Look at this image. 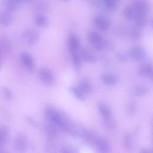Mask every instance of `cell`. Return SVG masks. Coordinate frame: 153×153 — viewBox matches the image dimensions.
<instances>
[{
  "label": "cell",
  "mask_w": 153,
  "mask_h": 153,
  "mask_svg": "<svg viewBox=\"0 0 153 153\" xmlns=\"http://www.w3.org/2000/svg\"><path fill=\"white\" fill-rule=\"evenodd\" d=\"M71 91L74 96L78 100L83 101L85 99L86 94L81 90V88L78 85L72 87L71 88Z\"/></svg>",
  "instance_id": "24"
},
{
  "label": "cell",
  "mask_w": 153,
  "mask_h": 153,
  "mask_svg": "<svg viewBox=\"0 0 153 153\" xmlns=\"http://www.w3.org/2000/svg\"><path fill=\"white\" fill-rule=\"evenodd\" d=\"M124 148L127 151H131L133 148V137L130 133L125 135L123 140Z\"/></svg>",
  "instance_id": "23"
},
{
  "label": "cell",
  "mask_w": 153,
  "mask_h": 153,
  "mask_svg": "<svg viewBox=\"0 0 153 153\" xmlns=\"http://www.w3.org/2000/svg\"><path fill=\"white\" fill-rule=\"evenodd\" d=\"M136 111V103L134 101H130L129 102L126 107V112L127 114L130 116H133L135 114Z\"/></svg>",
  "instance_id": "28"
},
{
  "label": "cell",
  "mask_w": 153,
  "mask_h": 153,
  "mask_svg": "<svg viewBox=\"0 0 153 153\" xmlns=\"http://www.w3.org/2000/svg\"><path fill=\"white\" fill-rule=\"evenodd\" d=\"M44 131L48 139L54 140L56 139L58 136V131L55 125L50 123L44 126Z\"/></svg>",
  "instance_id": "12"
},
{
  "label": "cell",
  "mask_w": 153,
  "mask_h": 153,
  "mask_svg": "<svg viewBox=\"0 0 153 153\" xmlns=\"http://www.w3.org/2000/svg\"><path fill=\"white\" fill-rule=\"evenodd\" d=\"M60 1H63V2H68V1H70V0H60Z\"/></svg>",
  "instance_id": "37"
},
{
  "label": "cell",
  "mask_w": 153,
  "mask_h": 153,
  "mask_svg": "<svg viewBox=\"0 0 153 153\" xmlns=\"http://www.w3.org/2000/svg\"><path fill=\"white\" fill-rule=\"evenodd\" d=\"M38 38L39 33L33 29H26L22 35V39L23 43L27 47H31L35 44Z\"/></svg>",
  "instance_id": "1"
},
{
  "label": "cell",
  "mask_w": 153,
  "mask_h": 153,
  "mask_svg": "<svg viewBox=\"0 0 153 153\" xmlns=\"http://www.w3.org/2000/svg\"><path fill=\"white\" fill-rule=\"evenodd\" d=\"M28 142L26 135L25 133H19L14 140V148L16 151L24 152L27 150Z\"/></svg>",
  "instance_id": "3"
},
{
  "label": "cell",
  "mask_w": 153,
  "mask_h": 153,
  "mask_svg": "<svg viewBox=\"0 0 153 153\" xmlns=\"http://www.w3.org/2000/svg\"><path fill=\"white\" fill-rule=\"evenodd\" d=\"M123 14L124 17L127 21H131L134 20L135 16V13L131 5H127L123 10Z\"/></svg>",
  "instance_id": "20"
},
{
  "label": "cell",
  "mask_w": 153,
  "mask_h": 153,
  "mask_svg": "<svg viewBox=\"0 0 153 153\" xmlns=\"http://www.w3.org/2000/svg\"><path fill=\"white\" fill-rule=\"evenodd\" d=\"M93 22L97 28L103 32L108 30L111 25L109 18L103 14L95 15L93 17Z\"/></svg>",
  "instance_id": "4"
},
{
  "label": "cell",
  "mask_w": 153,
  "mask_h": 153,
  "mask_svg": "<svg viewBox=\"0 0 153 153\" xmlns=\"http://www.w3.org/2000/svg\"><path fill=\"white\" fill-rule=\"evenodd\" d=\"M116 57L117 60L121 62H126L128 60V55L124 53L121 52L117 53L116 54Z\"/></svg>",
  "instance_id": "31"
},
{
  "label": "cell",
  "mask_w": 153,
  "mask_h": 153,
  "mask_svg": "<svg viewBox=\"0 0 153 153\" xmlns=\"http://www.w3.org/2000/svg\"><path fill=\"white\" fill-rule=\"evenodd\" d=\"M131 5L134 11L135 16H147L149 11V5L146 0H134Z\"/></svg>",
  "instance_id": "5"
},
{
  "label": "cell",
  "mask_w": 153,
  "mask_h": 153,
  "mask_svg": "<svg viewBox=\"0 0 153 153\" xmlns=\"http://www.w3.org/2000/svg\"><path fill=\"white\" fill-rule=\"evenodd\" d=\"M100 152L106 153L110 151V145L109 142L104 138L97 136L93 143Z\"/></svg>",
  "instance_id": "9"
},
{
  "label": "cell",
  "mask_w": 153,
  "mask_h": 153,
  "mask_svg": "<svg viewBox=\"0 0 153 153\" xmlns=\"http://www.w3.org/2000/svg\"><path fill=\"white\" fill-rule=\"evenodd\" d=\"M9 137V130L5 126L0 127V152L7 143Z\"/></svg>",
  "instance_id": "16"
},
{
  "label": "cell",
  "mask_w": 153,
  "mask_h": 153,
  "mask_svg": "<svg viewBox=\"0 0 153 153\" xmlns=\"http://www.w3.org/2000/svg\"><path fill=\"white\" fill-rule=\"evenodd\" d=\"M100 60H101V63H102V65L104 67V68H108L109 66L110 65V60L105 55H103L101 56L100 57Z\"/></svg>",
  "instance_id": "32"
},
{
  "label": "cell",
  "mask_w": 153,
  "mask_h": 153,
  "mask_svg": "<svg viewBox=\"0 0 153 153\" xmlns=\"http://www.w3.org/2000/svg\"><path fill=\"white\" fill-rule=\"evenodd\" d=\"M13 21L12 12L5 9V10L0 13V25L4 26H8L12 23Z\"/></svg>",
  "instance_id": "10"
},
{
  "label": "cell",
  "mask_w": 153,
  "mask_h": 153,
  "mask_svg": "<svg viewBox=\"0 0 153 153\" xmlns=\"http://www.w3.org/2000/svg\"><path fill=\"white\" fill-rule=\"evenodd\" d=\"M4 3L5 9L11 12L19 10L23 4L22 0H4Z\"/></svg>",
  "instance_id": "11"
},
{
  "label": "cell",
  "mask_w": 153,
  "mask_h": 153,
  "mask_svg": "<svg viewBox=\"0 0 153 153\" xmlns=\"http://www.w3.org/2000/svg\"><path fill=\"white\" fill-rule=\"evenodd\" d=\"M72 57L73 64L76 68H80L82 66V60L79 56L78 53H77V50H70Z\"/></svg>",
  "instance_id": "25"
},
{
  "label": "cell",
  "mask_w": 153,
  "mask_h": 153,
  "mask_svg": "<svg viewBox=\"0 0 153 153\" xmlns=\"http://www.w3.org/2000/svg\"><path fill=\"white\" fill-rule=\"evenodd\" d=\"M2 92L4 97L7 100H10L13 98V93L11 90L8 87H3L2 88Z\"/></svg>",
  "instance_id": "30"
},
{
  "label": "cell",
  "mask_w": 153,
  "mask_h": 153,
  "mask_svg": "<svg viewBox=\"0 0 153 153\" xmlns=\"http://www.w3.org/2000/svg\"><path fill=\"white\" fill-rule=\"evenodd\" d=\"M20 60L23 66L30 72H33L34 70V60L32 56L27 52H23L21 53L20 56Z\"/></svg>",
  "instance_id": "8"
},
{
  "label": "cell",
  "mask_w": 153,
  "mask_h": 153,
  "mask_svg": "<svg viewBox=\"0 0 153 153\" xmlns=\"http://www.w3.org/2000/svg\"><path fill=\"white\" fill-rule=\"evenodd\" d=\"M101 80L102 82L108 86H114L117 82V78L112 74H104L101 76Z\"/></svg>",
  "instance_id": "17"
},
{
  "label": "cell",
  "mask_w": 153,
  "mask_h": 153,
  "mask_svg": "<svg viewBox=\"0 0 153 153\" xmlns=\"http://www.w3.org/2000/svg\"><path fill=\"white\" fill-rule=\"evenodd\" d=\"M98 110L103 118H106L112 115L110 107L106 103L100 102L98 105Z\"/></svg>",
  "instance_id": "19"
},
{
  "label": "cell",
  "mask_w": 153,
  "mask_h": 153,
  "mask_svg": "<svg viewBox=\"0 0 153 153\" xmlns=\"http://www.w3.org/2000/svg\"><path fill=\"white\" fill-rule=\"evenodd\" d=\"M103 118V122L106 127L109 130H114L116 127V121L112 117V115L107 117L106 118Z\"/></svg>",
  "instance_id": "27"
},
{
  "label": "cell",
  "mask_w": 153,
  "mask_h": 153,
  "mask_svg": "<svg viewBox=\"0 0 153 153\" xmlns=\"http://www.w3.org/2000/svg\"><path fill=\"white\" fill-rule=\"evenodd\" d=\"M23 3H26V4H30L32 3L35 1V0H22Z\"/></svg>",
  "instance_id": "35"
},
{
  "label": "cell",
  "mask_w": 153,
  "mask_h": 153,
  "mask_svg": "<svg viewBox=\"0 0 153 153\" xmlns=\"http://www.w3.org/2000/svg\"><path fill=\"white\" fill-rule=\"evenodd\" d=\"M39 78L44 84L51 85L55 82V76L53 72L46 68H41L39 71Z\"/></svg>",
  "instance_id": "6"
},
{
  "label": "cell",
  "mask_w": 153,
  "mask_h": 153,
  "mask_svg": "<svg viewBox=\"0 0 153 153\" xmlns=\"http://www.w3.org/2000/svg\"><path fill=\"white\" fill-rule=\"evenodd\" d=\"M35 23L36 26L41 28H46L49 24L48 19L42 14H38L35 18Z\"/></svg>",
  "instance_id": "15"
},
{
  "label": "cell",
  "mask_w": 153,
  "mask_h": 153,
  "mask_svg": "<svg viewBox=\"0 0 153 153\" xmlns=\"http://www.w3.org/2000/svg\"><path fill=\"white\" fill-rule=\"evenodd\" d=\"M2 50L1 49V45H0V69L1 68V65H2Z\"/></svg>",
  "instance_id": "36"
},
{
  "label": "cell",
  "mask_w": 153,
  "mask_h": 153,
  "mask_svg": "<svg viewBox=\"0 0 153 153\" xmlns=\"http://www.w3.org/2000/svg\"><path fill=\"white\" fill-rule=\"evenodd\" d=\"M139 74L143 77L152 78L153 74L152 65L149 63L142 64L139 69Z\"/></svg>",
  "instance_id": "13"
},
{
  "label": "cell",
  "mask_w": 153,
  "mask_h": 153,
  "mask_svg": "<svg viewBox=\"0 0 153 153\" xmlns=\"http://www.w3.org/2000/svg\"><path fill=\"white\" fill-rule=\"evenodd\" d=\"M68 42L70 50H78L79 48V41L78 37L74 33H70L68 36Z\"/></svg>",
  "instance_id": "18"
},
{
  "label": "cell",
  "mask_w": 153,
  "mask_h": 153,
  "mask_svg": "<svg viewBox=\"0 0 153 153\" xmlns=\"http://www.w3.org/2000/svg\"><path fill=\"white\" fill-rule=\"evenodd\" d=\"M134 20L136 26L139 28L145 27L148 23L147 16H143V15L135 16Z\"/></svg>",
  "instance_id": "22"
},
{
  "label": "cell",
  "mask_w": 153,
  "mask_h": 153,
  "mask_svg": "<svg viewBox=\"0 0 153 153\" xmlns=\"http://www.w3.org/2000/svg\"><path fill=\"white\" fill-rule=\"evenodd\" d=\"M26 119H27V121H28V123L33 127H36L38 126V124L36 123V121L32 117H30V116H27L26 117Z\"/></svg>",
  "instance_id": "34"
},
{
  "label": "cell",
  "mask_w": 153,
  "mask_h": 153,
  "mask_svg": "<svg viewBox=\"0 0 153 153\" xmlns=\"http://www.w3.org/2000/svg\"><path fill=\"white\" fill-rule=\"evenodd\" d=\"M130 57L134 61L140 62L143 60L146 57V52L144 49L139 45H134L132 47L129 52Z\"/></svg>",
  "instance_id": "7"
},
{
  "label": "cell",
  "mask_w": 153,
  "mask_h": 153,
  "mask_svg": "<svg viewBox=\"0 0 153 153\" xmlns=\"http://www.w3.org/2000/svg\"><path fill=\"white\" fill-rule=\"evenodd\" d=\"M106 8L109 11H113L117 7L118 0H102Z\"/></svg>",
  "instance_id": "29"
},
{
  "label": "cell",
  "mask_w": 153,
  "mask_h": 153,
  "mask_svg": "<svg viewBox=\"0 0 153 153\" xmlns=\"http://www.w3.org/2000/svg\"><path fill=\"white\" fill-rule=\"evenodd\" d=\"M149 91L148 88L144 85H137L134 87L133 93L134 95L139 97L145 96Z\"/></svg>",
  "instance_id": "26"
},
{
  "label": "cell",
  "mask_w": 153,
  "mask_h": 153,
  "mask_svg": "<svg viewBox=\"0 0 153 153\" xmlns=\"http://www.w3.org/2000/svg\"><path fill=\"white\" fill-rule=\"evenodd\" d=\"M88 40L97 51L104 50L105 39L102 36L96 31H91L88 35Z\"/></svg>",
  "instance_id": "2"
},
{
  "label": "cell",
  "mask_w": 153,
  "mask_h": 153,
  "mask_svg": "<svg viewBox=\"0 0 153 153\" xmlns=\"http://www.w3.org/2000/svg\"><path fill=\"white\" fill-rule=\"evenodd\" d=\"M79 54L82 61H84L85 62L94 63L96 60V58L95 56L88 50H85V49L81 50Z\"/></svg>",
  "instance_id": "14"
},
{
  "label": "cell",
  "mask_w": 153,
  "mask_h": 153,
  "mask_svg": "<svg viewBox=\"0 0 153 153\" xmlns=\"http://www.w3.org/2000/svg\"><path fill=\"white\" fill-rule=\"evenodd\" d=\"M140 32L137 29H134L131 32V37L133 39H138L140 37Z\"/></svg>",
  "instance_id": "33"
},
{
  "label": "cell",
  "mask_w": 153,
  "mask_h": 153,
  "mask_svg": "<svg viewBox=\"0 0 153 153\" xmlns=\"http://www.w3.org/2000/svg\"><path fill=\"white\" fill-rule=\"evenodd\" d=\"M81 90L87 95L91 93L92 91V86L90 82L87 79H82L77 85Z\"/></svg>",
  "instance_id": "21"
}]
</instances>
